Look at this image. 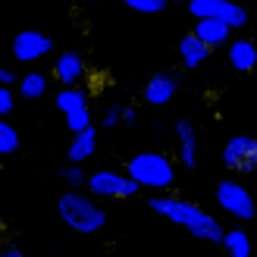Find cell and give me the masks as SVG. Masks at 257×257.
<instances>
[{
  "label": "cell",
  "instance_id": "6da1fadb",
  "mask_svg": "<svg viewBox=\"0 0 257 257\" xmlns=\"http://www.w3.org/2000/svg\"><path fill=\"white\" fill-rule=\"evenodd\" d=\"M148 207H151L154 213H160L163 220H170V223H176V226L188 229L195 238L220 245L223 226H220V220H216L213 213L204 210L201 204L188 201V198H179V195H166V191H160V195H151Z\"/></svg>",
  "mask_w": 257,
  "mask_h": 257
},
{
  "label": "cell",
  "instance_id": "7a4b0ae2",
  "mask_svg": "<svg viewBox=\"0 0 257 257\" xmlns=\"http://www.w3.org/2000/svg\"><path fill=\"white\" fill-rule=\"evenodd\" d=\"M57 210H60V220L79 235H94V232H100V229L107 226V210L97 204V198L82 195L79 188L60 195Z\"/></svg>",
  "mask_w": 257,
  "mask_h": 257
},
{
  "label": "cell",
  "instance_id": "3957f363",
  "mask_svg": "<svg viewBox=\"0 0 257 257\" xmlns=\"http://www.w3.org/2000/svg\"><path fill=\"white\" fill-rule=\"evenodd\" d=\"M122 173L132 179L138 188H151L154 195L170 191L176 185V163L166 157V154H157V151H141V154H135V157L125 163Z\"/></svg>",
  "mask_w": 257,
  "mask_h": 257
},
{
  "label": "cell",
  "instance_id": "277c9868",
  "mask_svg": "<svg viewBox=\"0 0 257 257\" xmlns=\"http://www.w3.org/2000/svg\"><path fill=\"white\" fill-rule=\"evenodd\" d=\"M85 185L91 198H107V201H125L138 195V185L122 170H94L91 176H85Z\"/></svg>",
  "mask_w": 257,
  "mask_h": 257
},
{
  "label": "cell",
  "instance_id": "5b68a950",
  "mask_svg": "<svg viewBox=\"0 0 257 257\" xmlns=\"http://www.w3.org/2000/svg\"><path fill=\"white\" fill-rule=\"evenodd\" d=\"M185 4L195 19H220L232 32L248 25V10L238 0H185Z\"/></svg>",
  "mask_w": 257,
  "mask_h": 257
},
{
  "label": "cell",
  "instance_id": "8992f818",
  "mask_svg": "<svg viewBox=\"0 0 257 257\" xmlns=\"http://www.w3.org/2000/svg\"><path fill=\"white\" fill-rule=\"evenodd\" d=\"M223 166L238 176L257 173V138L254 135H232L223 145Z\"/></svg>",
  "mask_w": 257,
  "mask_h": 257
},
{
  "label": "cell",
  "instance_id": "52a82bcc",
  "mask_svg": "<svg viewBox=\"0 0 257 257\" xmlns=\"http://www.w3.org/2000/svg\"><path fill=\"white\" fill-rule=\"evenodd\" d=\"M216 204H220V210H226L229 216H235V220H251L254 216V198L245 185H238L235 179H223V182H216Z\"/></svg>",
  "mask_w": 257,
  "mask_h": 257
},
{
  "label": "cell",
  "instance_id": "ba28073f",
  "mask_svg": "<svg viewBox=\"0 0 257 257\" xmlns=\"http://www.w3.org/2000/svg\"><path fill=\"white\" fill-rule=\"evenodd\" d=\"M54 50V38L38 32V29H25L13 38V57L19 63H38L41 57H47Z\"/></svg>",
  "mask_w": 257,
  "mask_h": 257
},
{
  "label": "cell",
  "instance_id": "9c48e42d",
  "mask_svg": "<svg viewBox=\"0 0 257 257\" xmlns=\"http://www.w3.org/2000/svg\"><path fill=\"white\" fill-rule=\"evenodd\" d=\"M176 91H179V79L173 72H154L145 82V88H141V97H145V104H151V107H163L176 97Z\"/></svg>",
  "mask_w": 257,
  "mask_h": 257
},
{
  "label": "cell",
  "instance_id": "30bf717a",
  "mask_svg": "<svg viewBox=\"0 0 257 257\" xmlns=\"http://www.w3.org/2000/svg\"><path fill=\"white\" fill-rule=\"evenodd\" d=\"M85 72H88V66H85V57L79 50H63L54 60V72L50 75L60 82V88H66V85H82Z\"/></svg>",
  "mask_w": 257,
  "mask_h": 257
},
{
  "label": "cell",
  "instance_id": "8fae6325",
  "mask_svg": "<svg viewBox=\"0 0 257 257\" xmlns=\"http://www.w3.org/2000/svg\"><path fill=\"white\" fill-rule=\"evenodd\" d=\"M191 35H195L201 44H207L210 50L226 47L229 41H232V29H229V25H223L220 19H195V29H191Z\"/></svg>",
  "mask_w": 257,
  "mask_h": 257
},
{
  "label": "cell",
  "instance_id": "7c38bea8",
  "mask_svg": "<svg viewBox=\"0 0 257 257\" xmlns=\"http://www.w3.org/2000/svg\"><path fill=\"white\" fill-rule=\"evenodd\" d=\"M176 148H179V163L185 170H195L198 163V135H195V125L188 119H176Z\"/></svg>",
  "mask_w": 257,
  "mask_h": 257
},
{
  "label": "cell",
  "instance_id": "4fadbf2b",
  "mask_svg": "<svg viewBox=\"0 0 257 257\" xmlns=\"http://www.w3.org/2000/svg\"><path fill=\"white\" fill-rule=\"evenodd\" d=\"M226 57H229V66L235 72H251L257 66V47L248 38H232L226 44Z\"/></svg>",
  "mask_w": 257,
  "mask_h": 257
},
{
  "label": "cell",
  "instance_id": "5bb4252c",
  "mask_svg": "<svg viewBox=\"0 0 257 257\" xmlns=\"http://www.w3.org/2000/svg\"><path fill=\"white\" fill-rule=\"evenodd\" d=\"M97 151V128L94 125H88L82 128V132H72L69 138V148H66V157L69 163H85L91 154Z\"/></svg>",
  "mask_w": 257,
  "mask_h": 257
},
{
  "label": "cell",
  "instance_id": "9a60e30c",
  "mask_svg": "<svg viewBox=\"0 0 257 257\" xmlns=\"http://www.w3.org/2000/svg\"><path fill=\"white\" fill-rule=\"evenodd\" d=\"M207 57H210V47H207V44H201L191 32L182 38V41H179V63H182L185 69H198Z\"/></svg>",
  "mask_w": 257,
  "mask_h": 257
},
{
  "label": "cell",
  "instance_id": "2e32d148",
  "mask_svg": "<svg viewBox=\"0 0 257 257\" xmlns=\"http://www.w3.org/2000/svg\"><path fill=\"white\" fill-rule=\"evenodd\" d=\"M54 104H57V110L63 116H69L75 110H88V91L82 85H66V88H60L54 94Z\"/></svg>",
  "mask_w": 257,
  "mask_h": 257
},
{
  "label": "cell",
  "instance_id": "e0dca14e",
  "mask_svg": "<svg viewBox=\"0 0 257 257\" xmlns=\"http://www.w3.org/2000/svg\"><path fill=\"white\" fill-rule=\"evenodd\" d=\"M220 245H223V251H226L229 257H251V254H254L248 232H245V229H238V226H235V229H223Z\"/></svg>",
  "mask_w": 257,
  "mask_h": 257
},
{
  "label": "cell",
  "instance_id": "ac0fdd59",
  "mask_svg": "<svg viewBox=\"0 0 257 257\" xmlns=\"http://www.w3.org/2000/svg\"><path fill=\"white\" fill-rule=\"evenodd\" d=\"M47 85H50V75L32 69V72H25L22 79H19V97H25V100H38V97L47 94Z\"/></svg>",
  "mask_w": 257,
  "mask_h": 257
},
{
  "label": "cell",
  "instance_id": "d6986e66",
  "mask_svg": "<svg viewBox=\"0 0 257 257\" xmlns=\"http://www.w3.org/2000/svg\"><path fill=\"white\" fill-rule=\"evenodd\" d=\"M16 151H19V132L13 128V122L0 119V157H10Z\"/></svg>",
  "mask_w": 257,
  "mask_h": 257
},
{
  "label": "cell",
  "instance_id": "ffe728a7",
  "mask_svg": "<svg viewBox=\"0 0 257 257\" xmlns=\"http://www.w3.org/2000/svg\"><path fill=\"white\" fill-rule=\"evenodd\" d=\"M122 4H125L128 10H135V13H145V16H154V13H163L166 0H122Z\"/></svg>",
  "mask_w": 257,
  "mask_h": 257
},
{
  "label": "cell",
  "instance_id": "44dd1931",
  "mask_svg": "<svg viewBox=\"0 0 257 257\" xmlns=\"http://www.w3.org/2000/svg\"><path fill=\"white\" fill-rule=\"evenodd\" d=\"M85 170H82V163H69V166H63L60 170V179L66 185H72V188H79V185H85Z\"/></svg>",
  "mask_w": 257,
  "mask_h": 257
},
{
  "label": "cell",
  "instance_id": "7402d4cb",
  "mask_svg": "<svg viewBox=\"0 0 257 257\" xmlns=\"http://www.w3.org/2000/svg\"><path fill=\"white\" fill-rule=\"evenodd\" d=\"M91 125V110H75L66 116V128L69 132H82V128Z\"/></svg>",
  "mask_w": 257,
  "mask_h": 257
},
{
  "label": "cell",
  "instance_id": "603a6c76",
  "mask_svg": "<svg viewBox=\"0 0 257 257\" xmlns=\"http://www.w3.org/2000/svg\"><path fill=\"white\" fill-rule=\"evenodd\" d=\"M13 110H16V94H13V88H0V119H7Z\"/></svg>",
  "mask_w": 257,
  "mask_h": 257
},
{
  "label": "cell",
  "instance_id": "cb8c5ba5",
  "mask_svg": "<svg viewBox=\"0 0 257 257\" xmlns=\"http://www.w3.org/2000/svg\"><path fill=\"white\" fill-rule=\"evenodd\" d=\"M119 104H110V107H104V119H100V125L104 128H116V125H122L119 122Z\"/></svg>",
  "mask_w": 257,
  "mask_h": 257
},
{
  "label": "cell",
  "instance_id": "d4e9b609",
  "mask_svg": "<svg viewBox=\"0 0 257 257\" xmlns=\"http://www.w3.org/2000/svg\"><path fill=\"white\" fill-rule=\"evenodd\" d=\"M135 119H138V110H135V107H122V110H119V122L135 125Z\"/></svg>",
  "mask_w": 257,
  "mask_h": 257
},
{
  "label": "cell",
  "instance_id": "484cf974",
  "mask_svg": "<svg viewBox=\"0 0 257 257\" xmlns=\"http://www.w3.org/2000/svg\"><path fill=\"white\" fill-rule=\"evenodd\" d=\"M13 82H16L13 69H0V88H13Z\"/></svg>",
  "mask_w": 257,
  "mask_h": 257
},
{
  "label": "cell",
  "instance_id": "4316f807",
  "mask_svg": "<svg viewBox=\"0 0 257 257\" xmlns=\"http://www.w3.org/2000/svg\"><path fill=\"white\" fill-rule=\"evenodd\" d=\"M0 257H25V251H19V248H4V251H0Z\"/></svg>",
  "mask_w": 257,
  "mask_h": 257
},
{
  "label": "cell",
  "instance_id": "83f0119b",
  "mask_svg": "<svg viewBox=\"0 0 257 257\" xmlns=\"http://www.w3.org/2000/svg\"><path fill=\"white\" fill-rule=\"evenodd\" d=\"M166 4H185V0H166Z\"/></svg>",
  "mask_w": 257,
  "mask_h": 257
},
{
  "label": "cell",
  "instance_id": "f1b7e54d",
  "mask_svg": "<svg viewBox=\"0 0 257 257\" xmlns=\"http://www.w3.org/2000/svg\"><path fill=\"white\" fill-rule=\"evenodd\" d=\"M0 235H4V226H0Z\"/></svg>",
  "mask_w": 257,
  "mask_h": 257
}]
</instances>
